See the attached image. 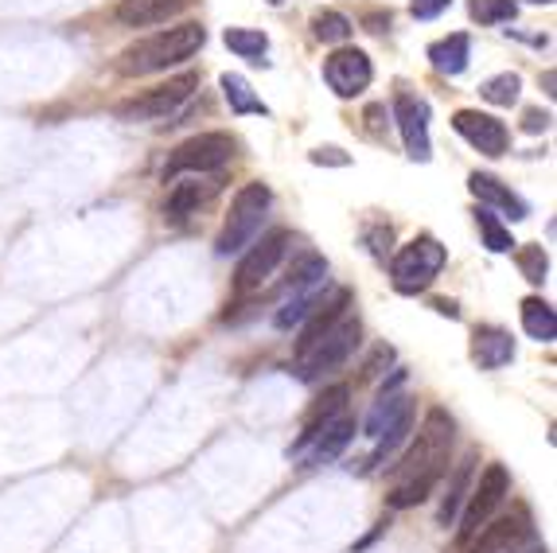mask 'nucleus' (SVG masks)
I'll return each mask as SVG.
<instances>
[{
  "mask_svg": "<svg viewBox=\"0 0 557 553\" xmlns=\"http://www.w3.org/2000/svg\"><path fill=\"white\" fill-rule=\"evenodd\" d=\"M203 44H207L203 24L184 20V24H176V28H160V32H152V36L129 44L113 66H117L121 78H145V74L168 71V66L191 59Z\"/></svg>",
  "mask_w": 557,
  "mask_h": 553,
  "instance_id": "f257e3e1",
  "label": "nucleus"
},
{
  "mask_svg": "<svg viewBox=\"0 0 557 553\" xmlns=\"http://www.w3.org/2000/svg\"><path fill=\"white\" fill-rule=\"evenodd\" d=\"M453 437H456V421L441 406H433L425 414V421H421L418 444H413V448L398 460V468H394V480L398 483H413V480L437 483L448 471Z\"/></svg>",
  "mask_w": 557,
  "mask_h": 553,
  "instance_id": "f03ea898",
  "label": "nucleus"
},
{
  "mask_svg": "<svg viewBox=\"0 0 557 553\" xmlns=\"http://www.w3.org/2000/svg\"><path fill=\"white\" fill-rule=\"evenodd\" d=\"M270 204H273V192L265 184L242 187V192L234 195L231 214H226V226H223V234H219V242H214V249H219L223 258H231L242 246H250V242L258 238L261 222H265Z\"/></svg>",
  "mask_w": 557,
  "mask_h": 553,
  "instance_id": "7ed1b4c3",
  "label": "nucleus"
},
{
  "mask_svg": "<svg viewBox=\"0 0 557 553\" xmlns=\"http://www.w3.org/2000/svg\"><path fill=\"white\" fill-rule=\"evenodd\" d=\"M445 261H448V249L441 246L437 238L421 234V238H413L409 246H401L398 254H394V266H391L394 288L406 296L425 293V288L437 281L441 269H445Z\"/></svg>",
  "mask_w": 557,
  "mask_h": 553,
  "instance_id": "20e7f679",
  "label": "nucleus"
},
{
  "mask_svg": "<svg viewBox=\"0 0 557 553\" xmlns=\"http://www.w3.org/2000/svg\"><path fill=\"white\" fill-rule=\"evenodd\" d=\"M238 145L226 133H199V137H187L184 145H176V152L168 157L164 180H180V175H211L223 172L234 160Z\"/></svg>",
  "mask_w": 557,
  "mask_h": 553,
  "instance_id": "39448f33",
  "label": "nucleus"
},
{
  "mask_svg": "<svg viewBox=\"0 0 557 553\" xmlns=\"http://www.w3.org/2000/svg\"><path fill=\"white\" fill-rule=\"evenodd\" d=\"M507 495H511V476H507V468H503V464H487V471L480 476V483H475V488L468 491V499H465L456 542L468 550V542L480 534L483 526L492 523V515L503 507V499H507Z\"/></svg>",
  "mask_w": 557,
  "mask_h": 553,
  "instance_id": "423d86ee",
  "label": "nucleus"
},
{
  "mask_svg": "<svg viewBox=\"0 0 557 553\" xmlns=\"http://www.w3.org/2000/svg\"><path fill=\"white\" fill-rule=\"evenodd\" d=\"M196 90H199L196 71L176 74V78H168L164 86H152V90L137 94V98H129V102H121L117 118L121 121H160V118H168V113H176Z\"/></svg>",
  "mask_w": 557,
  "mask_h": 553,
  "instance_id": "0eeeda50",
  "label": "nucleus"
},
{
  "mask_svg": "<svg viewBox=\"0 0 557 553\" xmlns=\"http://www.w3.org/2000/svg\"><path fill=\"white\" fill-rule=\"evenodd\" d=\"M359 335H362L359 316L347 312L344 320L335 323L332 332H327L324 340L317 343V347L308 351L305 359H297V374H300L305 382H317L320 374H327V370L344 367V362L351 359V351L359 347Z\"/></svg>",
  "mask_w": 557,
  "mask_h": 553,
  "instance_id": "6e6552de",
  "label": "nucleus"
},
{
  "mask_svg": "<svg viewBox=\"0 0 557 553\" xmlns=\"http://www.w3.org/2000/svg\"><path fill=\"white\" fill-rule=\"evenodd\" d=\"M285 249H288V231H270V234H261L258 242H250V254L238 261V273H234V293L238 296L258 293V288L270 281L273 269L281 266Z\"/></svg>",
  "mask_w": 557,
  "mask_h": 553,
  "instance_id": "1a4fd4ad",
  "label": "nucleus"
},
{
  "mask_svg": "<svg viewBox=\"0 0 557 553\" xmlns=\"http://www.w3.org/2000/svg\"><path fill=\"white\" fill-rule=\"evenodd\" d=\"M324 78L339 98H355V94H362L371 86L374 66H371V59H367V51H359V47H339V51L327 56Z\"/></svg>",
  "mask_w": 557,
  "mask_h": 553,
  "instance_id": "9d476101",
  "label": "nucleus"
},
{
  "mask_svg": "<svg viewBox=\"0 0 557 553\" xmlns=\"http://www.w3.org/2000/svg\"><path fill=\"white\" fill-rule=\"evenodd\" d=\"M347 312H351V288H332L327 296H320L317 305H312V312L305 316L308 323L297 340V359H305L308 351L317 347V343L324 340V335L332 332L335 323L344 320Z\"/></svg>",
  "mask_w": 557,
  "mask_h": 553,
  "instance_id": "9b49d317",
  "label": "nucleus"
},
{
  "mask_svg": "<svg viewBox=\"0 0 557 553\" xmlns=\"http://www.w3.org/2000/svg\"><path fill=\"white\" fill-rule=\"evenodd\" d=\"M394 121H398V133L406 140V152L425 164L433 157V145H429V106L421 98H413V94H398L394 98Z\"/></svg>",
  "mask_w": 557,
  "mask_h": 553,
  "instance_id": "f8f14e48",
  "label": "nucleus"
},
{
  "mask_svg": "<svg viewBox=\"0 0 557 553\" xmlns=\"http://www.w3.org/2000/svg\"><path fill=\"white\" fill-rule=\"evenodd\" d=\"M453 130L468 140L472 148H480L483 157H503L507 152V125L492 113H480V110H456L453 113Z\"/></svg>",
  "mask_w": 557,
  "mask_h": 553,
  "instance_id": "ddd939ff",
  "label": "nucleus"
},
{
  "mask_svg": "<svg viewBox=\"0 0 557 553\" xmlns=\"http://www.w3.org/2000/svg\"><path fill=\"white\" fill-rule=\"evenodd\" d=\"M196 0H121L117 4V20L125 28H157L168 24L172 16L187 12Z\"/></svg>",
  "mask_w": 557,
  "mask_h": 553,
  "instance_id": "4468645a",
  "label": "nucleus"
},
{
  "mask_svg": "<svg viewBox=\"0 0 557 553\" xmlns=\"http://www.w3.org/2000/svg\"><path fill=\"white\" fill-rule=\"evenodd\" d=\"M351 437H355V421L347 414H339L335 421H327L324 429H320L317 437H312V444H308L305 452H300V468H317V464H327V460H335L339 452L351 444Z\"/></svg>",
  "mask_w": 557,
  "mask_h": 553,
  "instance_id": "2eb2a0df",
  "label": "nucleus"
},
{
  "mask_svg": "<svg viewBox=\"0 0 557 553\" xmlns=\"http://www.w3.org/2000/svg\"><path fill=\"white\" fill-rule=\"evenodd\" d=\"M530 542V523L527 515H503L495 518V523H487L480 530V534L472 538V553H503L511 550V545H522Z\"/></svg>",
  "mask_w": 557,
  "mask_h": 553,
  "instance_id": "dca6fc26",
  "label": "nucleus"
},
{
  "mask_svg": "<svg viewBox=\"0 0 557 553\" xmlns=\"http://www.w3.org/2000/svg\"><path fill=\"white\" fill-rule=\"evenodd\" d=\"M214 192H219V184H203L199 175H191V180H176L172 192H168V199H164V222H172V226L187 222Z\"/></svg>",
  "mask_w": 557,
  "mask_h": 553,
  "instance_id": "f3484780",
  "label": "nucleus"
},
{
  "mask_svg": "<svg viewBox=\"0 0 557 553\" xmlns=\"http://www.w3.org/2000/svg\"><path fill=\"white\" fill-rule=\"evenodd\" d=\"M472 359L480 370H499L515 359V340L503 328H475L472 335Z\"/></svg>",
  "mask_w": 557,
  "mask_h": 553,
  "instance_id": "a211bd4d",
  "label": "nucleus"
},
{
  "mask_svg": "<svg viewBox=\"0 0 557 553\" xmlns=\"http://www.w3.org/2000/svg\"><path fill=\"white\" fill-rule=\"evenodd\" d=\"M468 187H472V195L480 199V204L499 207V211H507L511 219H527V214H530L527 199H522V195H515L511 187L503 184V180H495L492 172H475L472 180H468Z\"/></svg>",
  "mask_w": 557,
  "mask_h": 553,
  "instance_id": "6ab92c4d",
  "label": "nucleus"
},
{
  "mask_svg": "<svg viewBox=\"0 0 557 553\" xmlns=\"http://www.w3.org/2000/svg\"><path fill=\"white\" fill-rule=\"evenodd\" d=\"M347 397H351V390L347 386H332V390H324V397L317 402V409H312V417L305 421V433L297 437V444H293V456H300V452L312 444V437L324 429L327 421H335V417L344 414L347 409Z\"/></svg>",
  "mask_w": 557,
  "mask_h": 553,
  "instance_id": "aec40b11",
  "label": "nucleus"
},
{
  "mask_svg": "<svg viewBox=\"0 0 557 553\" xmlns=\"http://www.w3.org/2000/svg\"><path fill=\"white\" fill-rule=\"evenodd\" d=\"M472 471H475V456H465V460L456 464L453 480H448L445 499H441V511H437V523H441V526H453L456 518H460L468 491H472Z\"/></svg>",
  "mask_w": 557,
  "mask_h": 553,
  "instance_id": "412c9836",
  "label": "nucleus"
},
{
  "mask_svg": "<svg viewBox=\"0 0 557 553\" xmlns=\"http://www.w3.org/2000/svg\"><path fill=\"white\" fill-rule=\"evenodd\" d=\"M468 59H472V44H468L465 32H456V36H448V39H437V44L429 47V63H433V71L448 74V78L465 74Z\"/></svg>",
  "mask_w": 557,
  "mask_h": 553,
  "instance_id": "4be33fe9",
  "label": "nucleus"
},
{
  "mask_svg": "<svg viewBox=\"0 0 557 553\" xmlns=\"http://www.w3.org/2000/svg\"><path fill=\"white\" fill-rule=\"evenodd\" d=\"M522 316V328H527L530 340H539V343H554L557 340V316L554 308L542 300V296H527L519 308Z\"/></svg>",
  "mask_w": 557,
  "mask_h": 553,
  "instance_id": "5701e85b",
  "label": "nucleus"
},
{
  "mask_svg": "<svg viewBox=\"0 0 557 553\" xmlns=\"http://www.w3.org/2000/svg\"><path fill=\"white\" fill-rule=\"evenodd\" d=\"M409 429H413V402H406V406H401L398 414H394V421L386 425V429H382L379 437H374V441H379V448H374V456L367 460V468H379V464L386 460V456H391V452L398 448L401 441H406Z\"/></svg>",
  "mask_w": 557,
  "mask_h": 553,
  "instance_id": "b1692460",
  "label": "nucleus"
},
{
  "mask_svg": "<svg viewBox=\"0 0 557 553\" xmlns=\"http://www.w3.org/2000/svg\"><path fill=\"white\" fill-rule=\"evenodd\" d=\"M223 39L238 59L265 63V51H270V36H265V32H258V28H226Z\"/></svg>",
  "mask_w": 557,
  "mask_h": 553,
  "instance_id": "393cba45",
  "label": "nucleus"
},
{
  "mask_svg": "<svg viewBox=\"0 0 557 553\" xmlns=\"http://www.w3.org/2000/svg\"><path fill=\"white\" fill-rule=\"evenodd\" d=\"M223 94H226V102H231V110L238 113V118H246V113H261L265 118V102H261L258 94L250 90V83L242 78V74H223Z\"/></svg>",
  "mask_w": 557,
  "mask_h": 553,
  "instance_id": "a878e982",
  "label": "nucleus"
},
{
  "mask_svg": "<svg viewBox=\"0 0 557 553\" xmlns=\"http://www.w3.org/2000/svg\"><path fill=\"white\" fill-rule=\"evenodd\" d=\"M475 226H480L483 246L492 249V254H511V249H515L511 231H507V226H503V222L495 219L492 207H475Z\"/></svg>",
  "mask_w": 557,
  "mask_h": 553,
  "instance_id": "bb28decb",
  "label": "nucleus"
},
{
  "mask_svg": "<svg viewBox=\"0 0 557 553\" xmlns=\"http://www.w3.org/2000/svg\"><path fill=\"white\" fill-rule=\"evenodd\" d=\"M324 276H327V261L320 258V254H300V261H293V269H288L285 288L300 293V288H312L317 281H324Z\"/></svg>",
  "mask_w": 557,
  "mask_h": 553,
  "instance_id": "cd10ccee",
  "label": "nucleus"
},
{
  "mask_svg": "<svg viewBox=\"0 0 557 553\" xmlns=\"http://www.w3.org/2000/svg\"><path fill=\"white\" fill-rule=\"evenodd\" d=\"M312 36H317L320 44H347V39H351V20L332 9L317 12V16H312Z\"/></svg>",
  "mask_w": 557,
  "mask_h": 553,
  "instance_id": "c85d7f7f",
  "label": "nucleus"
},
{
  "mask_svg": "<svg viewBox=\"0 0 557 553\" xmlns=\"http://www.w3.org/2000/svg\"><path fill=\"white\" fill-rule=\"evenodd\" d=\"M480 94L492 106H515L522 94V78L515 71H503V74H495V78H487V83L480 86Z\"/></svg>",
  "mask_w": 557,
  "mask_h": 553,
  "instance_id": "c756f323",
  "label": "nucleus"
},
{
  "mask_svg": "<svg viewBox=\"0 0 557 553\" xmlns=\"http://www.w3.org/2000/svg\"><path fill=\"white\" fill-rule=\"evenodd\" d=\"M468 12H472L475 24L492 28V24H507V20H515L519 4H515V0H472V4H468Z\"/></svg>",
  "mask_w": 557,
  "mask_h": 553,
  "instance_id": "7c9ffc66",
  "label": "nucleus"
},
{
  "mask_svg": "<svg viewBox=\"0 0 557 553\" xmlns=\"http://www.w3.org/2000/svg\"><path fill=\"white\" fill-rule=\"evenodd\" d=\"M409 397H401V394H391V390H382V397L374 402V409H371V417H367V437H379L386 425L394 421V414H398L401 406H406Z\"/></svg>",
  "mask_w": 557,
  "mask_h": 553,
  "instance_id": "2f4dec72",
  "label": "nucleus"
},
{
  "mask_svg": "<svg viewBox=\"0 0 557 553\" xmlns=\"http://www.w3.org/2000/svg\"><path fill=\"white\" fill-rule=\"evenodd\" d=\"M515 261H519V273L527 276L530 285H542L549 273V258L542 246H519V254H515Z\"/></svg>",
  "mask_w": 557,
  "mask_h": 553,
  "instance_id": "473e14b6",
  "label": "nucleus"
},
{
  "mask_svg": "<svg viewBox=\"0 0 557 553\" xmlns=\"http://www.w3.org/2000/svg\"><path fill=\"white\" fill-rule=\"evenodd\" d=\"M317 300H320L317 293H308V288H300V293H297V300H288V305L281 308L277 316H273V323H277L281 332H288V328H293V323H300L308 312H312V305H317Z\"/></svg>",
  "mask_w": 557,
  "mask_h": 553,
  "instance_id": "72a5a7b5",
  "label": "nucleus"
},
{
  "mask_svg": "<svg viewBox=\"0 0 557 553\" xmlns=\"http://www.w3.org/2000/svg\"><path fill=\"white\" fill-rule=\"evenodd\" d=\"M367 242H371L374 258H386V254H391L394 231H391V226H374V231H367Z\"/></svg>",
  "mask_w": 557,
  "mask_h": 553,
  "instance_id": "f704fd0d",
  "label": "nucleus"
},
{
  "mask_svg": "<svg viewBox=\"0 0 557 553\" xmlns=\"http://www.w3.org/2000/svg\"><path fill=\"white\" fill-rule=\"evenodd\" d=\"M448 4H453V0H413V4H409V12H413L418 20H437Z\"/></svg>",
  "mask_w": 557,
  "mask_h": 553,
  "instance_id": "c9c22d12",
  "label": "nucleus"
},
{
  "mask_svg": "<svg viewBox=\"0 0 557 553\" xmlns=\"http://www.w3.org/2000/svg\"><path fill=\"white\" fill-rule=\"evenodd\" d=\"M522 130H527V133H546L549 130V113L546 110H527V118H522Z\"/></svg>",
  "mask_w": 557,
  "mask_h": 553,
  "instance_id": "e433bc0d",
  "label": "nucleus"
},
{
  "mask_svg": "<svg viewBox=\"0 0 557 553\" xmlns=\"http://www.w3.org/2000/svg\"><path fill=\"white\" fill-rule=\"evenodd\" d=\"M312 164H347V157L339 148H320V152H312Z\"/></svg>",
  "mask_w": 557,
  "mask_h": 553,
  "instance_id": "4c0bfd02",
  "label": "nucleus"
},
{
  "mask_svg": "<svg viewBox=\"0 0 557 553\" xmlns=\"http://www.w3.org/2000/svg\"><path fill=\"white\" fill-rule=\"evenodd\" d=\"M433 308H437L441 316H448V320H456V316H460V308H456V300H445V296H437V300H433Z\"/></svg>",
  "mask_w": 557,
  "mask_h": 553,
  "instance_id": "58836bf2",
  "label": "nucleus"
},
{
  "mask_svg": "<svg viewBox=\"0 0 557 553\" xmlns=\"http://www.w3.org/2000/svg\"><path fill=\"white\" fill-rule=\"evenodd\" d=\"M503 553H546L539 542H527V545H511V550H503Z\"/></svg>",
  "mask_w": 557,
  "mask_h": 553,
  "instance_id": "ea45409f",
  "label": "nucleus"
},
{
  "mask_svg": "<svg viewBox=\"0 0 557 553\" xmlns=\"http://www.w3.org/2000/svg\"><path fill=\"white\" fill-rule=\"evenodd\" d=\"M530 4H554V0H530Z\"/></svg>",
  "mask_w": 557,
  "mask_h": 553,
  "instance_id": "a19ab883",
  "label": "nucleus"
},
{
  "mask_svg": "<svg viewBox=\"0 0 557 553\" xmlns=\"http://www.w3.org/2000/svg\"><path fill=\"white\" fill-rule=\"evenodd\" d=\"M270 4H281V0H270Z\"/></svg>",
  "mask_w": 557,
  "mask_h": 553,
  "instance_id": "79ce46f5",
  "label": "nucleus"
}]
</instances>
